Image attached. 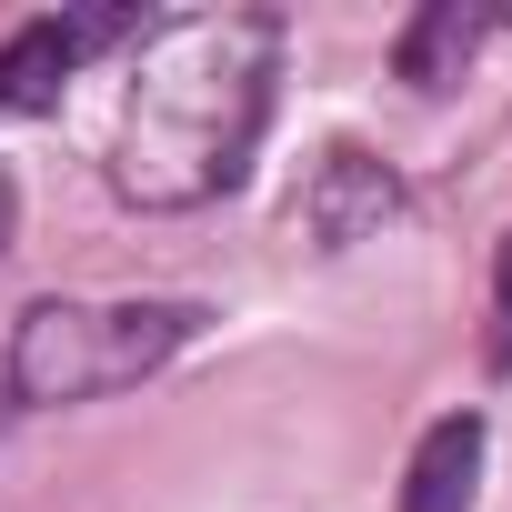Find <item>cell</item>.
<instances>
[{"label": "cell", "instance_id": "1", "mask_svg": "<svg viewBox=\"0 0 512 512\" xmlns=\"http://www.w3.org/2000/svg\"><path fill=\"white\" fill-rule=\"evenodd\" d=\"M262 111H272V21H251V11L161 21V31H141L111 181L151 211H191L241 181Z\"/></svg>", "mask_w": 512, "mask_h": 512}, {"label": "cell", "instance_id": "2", "mask_svg": "<svg viewBox=\"0 0 512 512\" xmlns=\"http://www.w3.org/2000/svg\"><path fill=\"white\" fill-rule=\"evenodd\" d=\"M201 332L191 302H31L11 332V392L21 402H101L141 372H161Z\"/></svg>", "mask_w": 512, "mask_h": 512}, {"label": "cell", "instance_id": "3", "mask_svg": "<svg viewBox=\"0 0 512 512\" xmlns=\"http://www.w3.org/2000/svg\"><path fill=\"white\" fill-rule=\"evenodd\" d=\"M121 31H131L121 11H61V21L11 31V51H0V111H51L61 81H71L101 41H121Z\"/></svg>", "mask_w": 512, "mask_h": 512}, {"label": "cell", "instance_id": "4", "mask_svg": "<svg viewBox=\"0 0 512 512\" xmlns=\"http://www.w3.org/2000/svg\"><path fill=\"white\" fill-rule=\"evenodd\" d=\"M472 482H482V412H442L412 452L402 512H472Z\"/></svg>", "mask_w": 512, "mask_h": 512}, {"label": "cell", "instance_id": "5", "mask_svg": "<svg viewBox=\"0 0 512 512\" xmlns=\"http://www.w3.org/2000/svg\"><path fill=\"white\" fill-rule=\"evenodd\" d=\"M392 201H402V191H392V171H382L372 151H332V161H322V191H312V231H322V251L362 241Z\"/></svg>", "mask_w": 512, "mask_h": 512}, {"label": "cell", "instance_id": "6", "mask_svg": "<svg viewBox=\"0 0 512 512\" xmlns=\"http://www.w3.org/2000/svg\"><path fill=\"white\" fill-rule=\"evenodd\" d=\"M472 41H482V11H462V0H432V11L402 31V81H422V91H442L462 61H472Z\"/></svg>", "mask_w": 512, "mask_h": 512}, {"label": "cell", "instance_id": "7", "mask_svg": "<svg viewBox=\"0 0 512 512\" xmlns=\"http://www.w3.org/2000/svg\"><path fill=\"white\" fill-rule=\"evenodd\" d=\"M492 362H512V241H502V342H492Z\"/></svg>", "mask_w": 512, "mask_h": 512}, {"label": "cell", "instance_id": "8", "mask_svg": "<svg viewBox=\"0 0 512 512\" xmlns=\"http://www.w3.org/2000/svg\"><path fill=\"white\" fill-rule=\"evenodd\" d=\"M0 241H11V181H0Z\"/></svg>", "mask_w": 512, "mask_h": 512}]
</instances>
